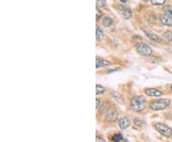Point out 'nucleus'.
Segmentation results:
<instances>
[{
    "instance_id": "1a4fd4ad",
    "label": "nucleus",
    "mask_w": 172,
    "mask_h": 142,
    "mask_svg": "<svg viewBox=\"0 0 172 142\" xmlns=\"http://www.w3.org/2000/svg\"><path fill=\"white\" fill-rule=\"evenodd\" d=\"M118 124H119L121 129H126V128H128L130 126V121L127 117H123L119 120Z\"/></svg>"
},
{
    "instance_id": "0eeeda50",
    "label": "nucleus",
    "mask_w": 172,
    "mask_h": 142,
    "mask_svg": "<svg viewBox=\"0 0 172 142\" xmlns=\"http://www.w3.org/2000/svg\"><path fill=\"white\" fill-rule=\"evenodd\" d=\"M160 21L162 25H165V26H172V18L167 15L166 13L165 15H160Z\"/></svg>"
},
{
    "instance_id": "bb28decb",
    "label": "nucleus",
    "mask_w": 172,
    "mask_h": 142,
    "mask_svg": "<svg viewBox=\"0 0 172 142\" xmlns=\"http://www.w3.org/2000/svg\"><path fill=\"white\" fill-rule=\"evenodd\" d=\"M171 89H172V87H171Z\"/></svg>"
},
{
    "instance_id": "9d476101",
    "label": "nucleus",
    "mask_w": 172,
    "mask_h": 142,
    "mask_svg": "<svg viewBox=\"0 0 172 142\" xmlns=\"http://www.w3.org/2000/svg\"><path fill=\"white\" fill-rule=\"evenodd\" d=\"M120 11L121 12L123 16L125 18V19H130L132 17V12L129 10L128 8H123V7H120Z\"/></svg>"
},
{
    "instance_id": "39448f33",
    "label": "nucleus",
    "mask_w": 172,
    "mask_h": 142,
    "mask_svg": "<svg viewBox=\"0 0 172 142\" xmlns=\"http://www.w3.org/2000/svg\"><path fill=\"white\" fill-rule=\"evenodd\" d=\"M136 49H137V52L140 54H142V56H148L152 53V49L149 47L148 45L143 44V43L138 44Z\"/></svg>"
},
{
    "instance_id": "2eb2a0df",
    "label": "nucleus",
    "mask_w": 172,
    "mask_h": 142,
    "mask_svg": "<svg viewBox=\"0 0 172 142\" xmlns=\"http://www.w3.org/2000/svg\"><path fill=\"white\" fill-rule=\"evenodd\" d=\"M104 91H105L104 87H102V86H101V85H97V86H96V94H103Z\"/></svg>"
},
{
    "instance_id": "a878e982",
    "label": "nucleus",
    "mask_w": 172,
    "mask_h": 142,
    "mask_svg": "<svg viewBox=\"0 0 172 142\" xmlns=\"http://www.w3.org/2000/svg\"><path fill=\"white\" fill-rule=\"evenodd\" d=\"M143 1H144V2H147V1H149V0H143Z\"/></svg>"
},
{
    "instance_id": "a211bd4d",
    "label": "nucleus",
    "mask_w": 172,
    "mask_h": 142,
    "mask_svg": "<svg viewBox=\"0 0 172 142\" xmlns=\"http://www.w3.org/2000/svg\"><path fill=\"white\" fill-rule=\"evenodd\" d=\"M106 6L105 0H97V7L98 8H103Z\"/></svg>"
},
{
    "instance_id": "393cba45",
    "label": "nucleus",
    "mask_w": 172,
    "mask_h": 142,
    "mask_svg": "<svg viewBox=\"0 0 172 142\" xmlns=\"http://www.w3.org/2000/svg\"><path fill=\"white\" fill-rule=\"evenodd\" d=\"M121 2H123V3H125L126 2V0H120Z\"/></svg>"
},
{
    "instance_id": "4be33fe9",
    "label": "nucleus",
    "mask_w": 172,
    "mask_h": 142,
    "mask_svg": "<svg viewBox=\"0 0 172 142\" xmlns=\"http://www.w3.org/2000/svg\"><path fill=\"white\" fill-rule=\"evenodd\" d=\"M96 103H97V107H96V108H97V110H98L99 108H101V100H99L98 98H97V99H96Z\"/></svg>"
},
{
    "instance_id": "aec40b11",
    "label": "nucleus",
    "mask_w": 172,
    "mask_h": 142,
    "mask_svg": "<svg viewBox=\"0 0 172 142\" xmlns=\"http://www.w3.org/2000/svg\"><path fill=\"white\" fill-rule=\"evenodd\" d=\"M164 11L167 15H169L172 18V7H165L164 9Z\"/></svg>"
},
{
    "instance_id": "5701e85b",
    "label": "nucleus",
    "mask_w": 172,
    "mask_h": 142,
    "mask_svg": "<svg viewBox=\"0 0 172 142\" xmlns=\"http://www.w3.org/2000/svg\"><path fill=\"white\" fill-rule=\"evenodd\" d=\"M96 142H106L104 139L102 138V137H99V136H97L96 138Z\"/></svg>"
},
{
    "instance_id": "f03ea898",
    "label": "nucleus",
    "mask_w": 172,
    "mask_h": 142,
    "mask_svg": "<svg viewBox=\"0 0 172 142\" xmlns=\"http://www.w3.org/2000/svg\"><path fill=\"white\" fill-rule=\"evenodd\" d=\"M131 109L134 112H142L146 107V100L143 97H135L131 100Z\"/></svg>"
},
{
    "instance_id": "b1692460",
    "label": "nucleus",
    "mask_w": 172,
    "mask_h": 142,
    "mask_svg": "<svg viewBox=\"0 0 172 142\" xmlns=\"http://www.w3.org/2000/svg\"><path fill=\"white\" fill-rule=\"evenodd\" d=\"M117 71H120V68L114 69V70H108V71H106V74H110V72H117Z\"/></svg>"
},
{
    "instance_id": "20e7f679",
    "label": "nucleus",
    "mask_w": 172,
    "mask_h": 142,
    "mask_svg": "<svg viewBox=\"0 0 172 142\" xmlns=\"http://www.w3.org/2000/svg\"><path fill=\"white\" fill-rule=\"evenodd\" d=\"M154 127L157 130L158 132H160L162 135L165 137H170L172 135V130L167 125L164 124V123H155Z\"/></svg>"
},
{
    "instance_id": "f257e3e1",
    "label": "nucleus",
    "mask_w": 172,
    "mask_h": 142,
    "mask_svg": "<svg viewBox=\"0 0 172 142\" xmlns=\"http://www.w3.org/2000/svg\"><path fill=\"white\" fill-rule=\"evenodd\" d=\"M101 114L103 116V118L108 122H115L118 118V112L116 111V109L113 106L109 107L108 103L103 106L101 110Z\"/></svg>"
},
{
    "instance_id": "412c9836",
    "label": "nucleus",
    "mask_w": 172,
    "mask_h": 142,
    "mask_svg": "<svg viewBox=\"0 0 172 142\" xmlns=\"http://www.w3.org/2000/svg\"><path fill=\"white\" fill-rule=\"evenodd\" d=\"M101 12L99 11V9L98 8H97V20H98L99 18H101Z\"/></svg>"
},
{
    "instance_id": "9b49d317",
    "label": "nucleus",
    "mask_w": 172,
    "mask_h": 142,
    "mask_svg": "<svg viewBox=\"0 0 172 142\" xmlns=\"http://www.w3.org/2000/svg\"><path fill=\"white\" fill-rule=\"evenodd\" d=\"M97 65L96 67L97 68H101V67H106V66H109L111 65V62L108 61V60H104V59H101V58H97Z\"/></svg>"
},
{
    "instance_id": "dca6fc26",
    "label": "nucleus",
    "mask_w": 172,
    "mask_h": 142,
    "mask_svg": "<svg viewBox=\"0 0 172 142\" xmlns=\"http://www.w3.org/2000/svg\"><path fill=\"white\" fill-rule=\"evenodd\" d=\"M166 0H151V3L156 6H162L165 3Z\"/></svg>"
},
{
    "instance_id": "423d86ee",
    "label": "nucleus",
    "mask_w": 172,
    "mask_h": 142,
    "mask_svg": "<svg viewBox=\"0 0 172 142\" xmlns=\"http://www.w3.org/2000/svg\"><path fill=\"white\" fill-rule=\"evenodd\" d=\"M144 34H146V36L149 39H151L152 41H154V42H157V43H162V38H160V36H158L157 34H155L150 31L146 30V31H144Z\"/></svg>"
},
{
    "instance_id": "f3484780",
    "label": "nucleus",
    "mask_w": 172,
    "mask_h": 142,
    "mask_svg": "<svg viewBox=\"0 0 172 142\" xmlns=\"http://www.w3.org/2000/svg\"><path fill=\"white\" fill-rule=\"evenodd\" d=\"M112 140L114 142H120L121 140H123V135L121 134H118V135H115L112 136Z\"/></svg>"
},
{
    "instance_id": "6ab92c4d",
    "label": "nucleus",
    "mask_w": 172,
    "mask_h": 142,
    "mask_svg": "<svg viewBox=\"0 0 172 142\" xmlns=\"http://www.w3.org/2000/svg\"><path fill=\"white\" fill-rule=\"evenodd\" d=\"M164 37L166 38L168 41H172V31H166V33H165Z\"/></svg>"
},
{
    "instance_id": "ddd939ff",
    "label": "nucleus",
    "mask_w": 172,
    "mask_h": 142,
    "mask_svg": "<svg viewBox=\"0 0 172 142\" xmlns=\"http://www.w3.org/2000/svg\"><path fill=\"white\" fill-rule=\"evenodd\" d=\"M96 30H97V31H96V36H97V39H98V41L102 40V39H103V37H104V34H103V31H102L101 28V27L97 26V29H96Z\"/></svg>"
},
{
    "instance_id": "6e6552de",
    "label": "nucleus",
    "mask_w": 172,
    "mask_h": 142,
    "mask_svg": "<svg viewBox=\"0 0 172 142\" xmlns=\"http://www.w3.org/2000/svg\"><path fill=\"white\" fill-rule=\"evenodd\" d=\"M146 94L149 97H161L162 94V93L161 91L157 90V89H152V88H149L146 90Z\"/></svg>"
},
{
    "instance_id": "f8f14e48",
    "label": "nucleus",
    "mask_w": 172,
    "mask_h": 142,
    "mask_svg": "<svg viewBox=\"0 0 172 142\" xmlns=\"http://www.w3.org/2000/svg\"><path fill=\"white\" fill-rule=\"evenodd\" d=\"M112 97H113V98L116 99L117 101L119 102V103H121V104H123L124 102L123 97H121V95L119 93H117V91H113V93H112Z\"/></svg>"
},
{
    "instance_id": "4468645a",
    "label": "nucleus",
    "mask_w": 172,
    "mask_h": 142,
    "mask_svg": "<svg viewBox=\"0 0 172 142\" xmlns=\"http://www.w3.org/2000/svg\"><path fill=\"white\" fill-rule=\"evenodd\" d=\"M103 25H104L105 27H111L113 25V20L112 18L109 17V16H105L104 18H103Z\"/></svg>"
},
{
    "instance_id": "7ed1b4c3",
    "label": "nucleus",
    "mask_w": 172,
    "mask_h": 142,
    "mask_svg": "<svg viewBox=\"0 0 172 142\" xmlns=\"http://www.w3.org/2000/svg\"><path fill=\"white\" fill-rule=\"evenodd\" d=\"M171 101L170 99H160L157 100V101H154L150 104V109L153 111H161V110H164L167 108L170 105Z\"/></svg>"
}]
</instances>
